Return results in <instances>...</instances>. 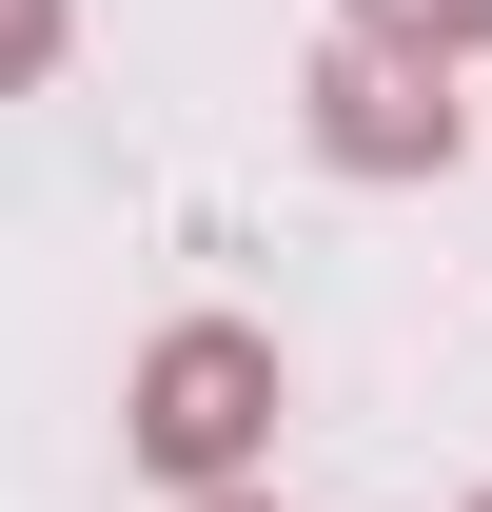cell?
I'll list each match as a JSON object with an SVG mask.
<instances>
[{"instance_id": "6", "label": "cell", "mask_w": 492, "mask_h": 512, "mask_svg": "<svg viewBox=\"0 0 492 512\" xmlns=\"http://www.w3.org/2000/svg\"><path fill=\"white\" fill-rule=\"evenodd\" d=\"M473 512H492V493H473Z\"/></svg>"}, {"instance_id": "5", "label": "cell", "mask_w": 492, "mask_h": 512, "mask_svg": "<svg viewBox=\"0 0 492 512\" xmlns=\"http://www.w3.org/2000/svg\"><path fill=\"white\" fill-rule=\"evenodd\" d=\"M217 512H276V493H217Z\"/></svg>"}, {"instance_id": "2", "label": "cell", "mask_w": 492, "mask_h": 512, "mask_svg": "<svg viewBox=\"0 0 492 512\" xmlns=\"http://www.w3.org/2000/svg\"><path fill=\"white\" fill-rule=\"evenodd\" d=\"M296 138L335 158V178H453L473 99H453L433 60H394V40H315V79H296Z\"/></svg>"}, {"instance_id": "1", "label": "cell", "mask_w": 492, "mask_h": 512, "mask_svg": "<svg viewBox=\"0 0 492 512\" xmlns=\"http://www.w3.org/2000/svg\"><path fill=\"white\" fill-rule=\"evenodd\" d=\"M276 414H296V375H276V335H256V316H158V335H138L119 434H138V473H178L197 512L276 453Z\"/></svg>"}, {"instance_id": "3", "label": "cell", "mask_w": 492, "mask_h": 512, "mask_svg": "<svg viewBox=\"0 0 492 512\" xmlns=\"http://www.w3.org/2000/svg\"><path fill=\"white\" fill-rule=\"evenodd\" d=\"M335 40H394V60H492V0H335Z\"/></svg>"}, {"instance_id": "4", "label": "cell", "mask_w": 492, "mask_h": 512, "mask_svg": "<svg viewBox=\"0 0 492 512\" xmlns=\"http://www.w3.org/2000/svg\"><path fill=\"white\" fill-rule=\"evenodd\" d=\"M60 79V0H0V99H40Z\"/></svg>"}]
</instances>
